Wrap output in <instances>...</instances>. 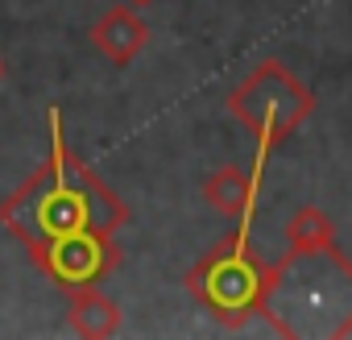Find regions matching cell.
Listing matches in <instances>:
<instances>
[{"mask_svg":"<svg viewBox=\"0 0 352 340\" xmlns=\"http://www.w3.org/2000/svg\"><path fill=\"white\" fill-rule=\"evenodd\" d=\"M30 262L63 290H71V286H100L120 266V245L112 241V233L79 229V233L54 237V241L30 249Z\"/></svg>","mask_w":352,"mask_h":340,"instance_id":"5","label":"cell"},{"mask_svg":"<svg viewBox=\"0 0 352 340\" xmlns=\"http://www.w3.org/2000/svg\"><path fill=\"white\" fill-rule=\"evenodd\" d=\"M67 319L79 336L87 340H108L120 332V307L116 299H108L100 286H71L67 290Z\"/></svg>","mask_w":352,"mask_h":340,"instance_id":"8","label":"cell"},{"mask_svg":"<svg viewBox=\"0 0 352 340\" xmlns=\"http://www.w3.org/2000/svg\"><path fill=\"white\" fill-rule=\"evenodd\" d=\"M91 46L112 67H129L149 46V25L133 5H116V9L100 13V21L91 25Z\"/></svg>","mask_w":352,"mask_h":340,"instance_id":"7","label":"cell"},{"mask_svg":"<svg viewBox=\"0 0 352 340\" xmlns=\"http://www.w3.org/2000/svg\"><path fill=\"white\" fill-rule=\"evenodd\" d=\"M124 220H129L124 200L67 145L63 116H58V108H50V158L0 204V224L30 253L46 241L79 233V229H100V233L116 237V229H124Z\"/></svg>","mask_w":352,"mask_h":340,"instance_id":"1","label":"cell"},{"mask_svg":"<svg viewBox=\"0 0 352 340\" xmlns=\"http://www.w3.org/2000/svg\"><path fill=\"white\" fill-rule=\"evenodd\" d=\"M286 245L290 249H323V245H336V224L323 208L315 204H302L298 212H290L286 220Z\"/></svg>","mask_w":352,"mask_h":340,"instance_id":"9","label":"cell"},{"mask_svg":"<svg viewBox=\"0 0 352 340\" xmlns=\"http://www.w3.org/2000/svg\"><path fill=\"white\" fill-rule=\"evenodd\" d=\"M224 108L257 137V166H265L270 149L286 141L298 125H307V116L315 112V96L286 63L265 59L228 92Z\"/></svg>","mask_w":352,"mask_h":340,"instance_id":"4","label":"cell"},{"mask_svg":"<svg viewBox=\"0 0 352 340\" xmlns=\"http://www.w3.org/2000/svg\"><path fill=\"white\" fill-rule=\"evenodd\" d=\"M257 175H261V166L253 170H241V166H220L212 170V175L204 179V200L216 216L232 220V224H253V208H257Z\"/></svg>","mask_w":352,"mask_h":340,"instance_id":"6","label":"cell"},{"mask_svg":"<svg viewBox=\"0 0 352 340\" xmlns=\"http://www.w3.org/2000/svg\"><path fill=\"white\" fill-rule=\"evenodd\" d=\"M261 319L286 340L352 336V262L336 249H290L270 266Z\"/></svg>","mask_w":352,"mask_h":340,"instance_id":"2","label":"cell"},{"mask_svg":"<svg viewBox=\"0 0 352 340\" xmlns=\"http://www.w3.org/2000/svg\"><path fill=\"white\" fill-rule=\"evenodd\" d=\"M187 290L224 328H245L253 315H261V303L270 290V266L249 245L245 224H232V233L220 237L187 270Z\"/></svg>","mask_w":352,"mask_h":340,"instance_id":"3","label":"cell"},{"mask_svg":"<svg viewBox=\"0 0 352 340\" xmlns=\"http://www.w3.org/2000/svg\"><path fill=\"white\" fill-rule=\"evenodd\" d=\"M0 79H5V59H0Z\"/></svg>","mask_w":352,"mask_h":340,"instance_id":"11","label":"cell"},{"mask_svg":"<svg viewBox=\"0 0 352 340\" xmlns=\"http://www.w3.org/2000/svg\"><path fill=\"white\" fill-rule=\"evenodd\" d=\"M124 5H133V9H145V5H153V0H124Z\"/></svg>","mask_w":352,"mask_h":340,"instance_id":"10","label":"cell"}]
</instances>
